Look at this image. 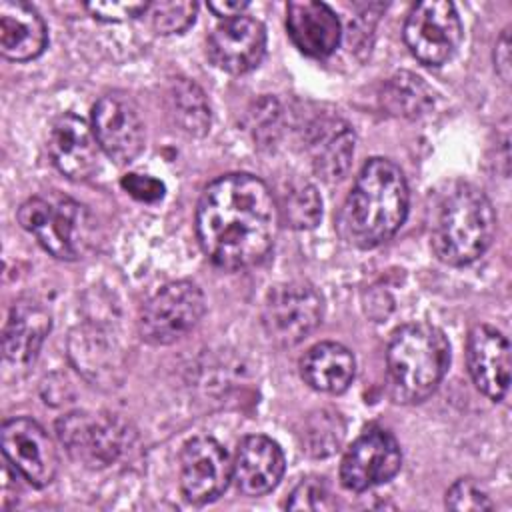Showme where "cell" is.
<instances>
[{
    "mask_svg": "<svg viewBox=\"0 0 512 512\" xmlns=\"http://www.w3.org/2000/svg\"><path fill=\"white\" fill-rule=\"evenodd\" d=\"M462 40V22L452 2L426 0L416 4L404 22V42L426 66H440L452 58Z\"/></svg>",
    "mask_w": 512,
    "mask_h": 512,
    "instance_id": "cell-7",
    "label": "cell"
},
{
    "mask_svg": "<svg viewBox=\"0 0 512 512\" xmlns=\"http://www.w3.org/2000/svg\"><path fill=\"white\" fill-rule=\"evenodd\" d=\"M310 152L314 170L328 182L346 176L352 154H354V134L346 122L340 118H324L310 128Z\"/></svg>",
    "mask_w": 512,
    "mask_h": 512,
    "instance_id": "cell-21",
    "label": "cell"
},
{
    "mask_svg": "<svg viewBox=\"0 0 512 512\" xmlns=\"http://www.w3.org/2000/svg\"><path fill=\"white\" fill-rule=\"evenodd\" d=\"M400 466L402 452L396 438L386 430L372 428L346 450L340 464V480L344 488L364 492L394 478Z\"/></svg>",
    "mask_w": 512,
    "mask_h": 512,
    "instance_id": "cell-10",
    "label": "cell"
},
{
    "mask_svg": "<svg viewBox=\"0 0 512 512\" xmlns=\"http://www.w3.org/2000/svg\"><path fill=\"white\" fill-rule=\"evenodd\" d=\"M46 42V24L30 4L22 0L0 2V52L8 60L36 58Z\"/></svg>",
    "mask_w": 512,
    "mask_h": 512,
    "instance_id": "cell-19",
    "label": "cell"
},
{
    "mask_svg": "<svg viewBox=\"0 0 512 512\" xmlns=\"http://www.w3.org/2000/svg\"><path fill=\"white\" fill-rule=\"evenodd\" d=\"M198 6L194 2H152L148 16L156 32L176 34L184 32L196 18Z\"/></svg>",
    "mask_w": 512,
    "mask_h": 512,
    "instance_id": "cell-26",
    "label": "cell"
},
{
    "mask_svg": "<svg viewBox=\"0 0 512 512\" xmlns=\"http://www.w3.org/2000/svg\"><path fill=\"white\" fill-rule=\"evenodd\" d=\"M408 184L402 170L386 158H370L342 206L338 228L358 248L390 240L408 214Z\"/></svg>",
    "mask_w": 512,
    "mask_h": 512,
    "instance_id": "cell-2",
    "label": "cell"
},
{
    "mask_svg": "<svg viewBox=\"0 0 512 512\" xmlns=\"http://www.w3.org/2000/svg\"><path fill=\"white\" fill-rule=\"evenodd\" d=\"M48 152L54 166L72 180H84L98 168L94 130L74 114H62L54 120L48 136Z\"/></svg>",
    "mask_w": 512,
    "mask_h": 512,
    "instance_id": "cell-16",
    "label": "cell"
},
{
    "mask_svg": "<svg viewBox=\"0 0 512 512\" xmlns=\"http://www.w3.org/2000/svg\"><path fill=\"white\" fill-rule=\"evenodd\" d=\"M446 508L450 510H468V512H482L492 510L494 504L490 502L488 494L480 490L478 484L472 480H458L446 492Z\"/></svg>",
    "mask_w": 512,
    "mask_h": 512,
    "instance_id": "cell-28",
    "label": "cell"
},
{
    "mask_svg": "<svg viewBox=\"0 0 512 512\" xmlns=\"http://www.w3.org/2000/svg\"><path fill=\"white\" fill-rule=\"evenodd\" d=\"M300 374L310 388L340 394L354 378V356L338 342H318L302 356Z\"/></svg>",
    "mask_w": 512,
    "mask_h": 512,
    "instance_id": "cell-22",
    "label": "cell"
},
{
    "mask_svg": "<svg viewBox=\"0 0 512 512\" xmlns=\"http://www.w3.org/2000/svg\"><path fill=\"white\" fill-rule=\"evenodd\" d=\"M204 312L206 300L194 282H170L144 304L138 320L140 336L156 346L172 344L190 334Z\"/></svg>",
    "mask_w": 512,
    "mask_h": 512,
    "instance_id": "cell-6",
    "label": "cell"
},
{
    "mask_svg": "<svg viewBox=\"0 0 512 512\" xmlns=\"http://www.w3.org/2000/svg\"><path fill=\"white\" fill-rule=\"evenodd\" d=\"M266 52V30L250 16L226 18L208 38V56L214 66L230 74L254 70Z\"/></svg>",
    "mask_w": 512,
    "mask_h": 512,
    "instance_id": "cell-14",
    "label": "cell"
},
{
    "mask_svg": "<svg viewBox=\"0 0 512 512\" xmlns=\"http://www.w3.org/2000/svg\"><path fill=\"white\" fill-rule=\"evenodd\" d=\"M322 308L320 294L304 282L274 286L262 312L266 336L282 348L294 346L322 322Z\"/></svg>",
    "mask_w": 512,
    "mask_h": 512,
    "instance_id": "cell-8",
    "label": "cell"
},
{
    "mask_svg": "<svg viewBox=\"0 0 512 512\" xmlns=\"http://www.w3.org/2000/svg\"><path fill=\"white\" fill-rule=\"evenodd\" d=\"M50 312L34 300H18L6 320L2 348L6 360L28 364L36 358L46 334L50 332Z\"/></svg>",
    "mask_w": 512,
    "mask_h": 512,
    "instance_id": "cell-20",
    "label": "cell"
},
{
    "mask_svg": "<svg viewBox=\"0 0 512 512\" xmlns=\"http://www.w3.org/2000/svg\"><path fill=\"white\" fill-rule=\"evenodd\" d=\"M208 8L220 16V18H236V16H242V10L248 8V2H230V0H224V2H208Z\"/></svg>",
    "mask_w": 512,
    "mask_h": 512,
    "instance_id": "cell-32",
    "label": "cell"
},
{
    "mask_svg": "<svg viewBox=\"0 0 512 512\" xmlns=\"http://www.w3.org/2000/svg\"><path fill=\"white\" fill-rule=\"evenodd\" d=\"M450 364L444 332L426 322L396 328L386 350L388 390L400 404L426 400L442 382Z\"/></svg>",
    "mask_w": 512,
    "mask_h": 512,
    "instance_id": "cell-3",
    "label": "cell"
},
{
    "mask_svg": "<svg viewBox=\"0 0 512 512\" xmlns=\"http://www.w3.org/2000/svg\"><path fill=\"white\" fill-rule=\"evenodd\" d=\"M58 438L78 462L102 468L112 464L126 448L128 430L112 416L72 412L58 420Z\"/></svg>",
    "mask_w": 512,
    "mask_h": 512,
    "instance_id": "cell-9",
    "label": "cell"
},
{
    "mask_svg": "<svg viewBox=\"0 0 512 512\" xmlns=\"http://www.w3.org/2000/svg\"><path fill=\"white\" fill-rule=\"evenodd\" d=\"M284 466L280 446L268 436L252 434L238 444L232 476L242 494L262 496L278 486Z\"/></svg>",
    "mask_w": 512,
    "mask_h": 512,
    "instance_id": "cell-18",
    "label": "cell"
},
{
    "mask_svg": "<svg viewBox=\"0 0 512 512\" xmlns=\"http://www.w3.org/2000/svg\"><path fill=\"white\" fill-rule=\"evenodd\" d=\"M92 130L98 146L116 164L134 160L144 146V124L130 100L102 96L92 108Z\"/></svg>",
    "mask_w": 512,
    "mask_h": 512,
    "instance_id": "cell-13",
    "label": "cell"
},
{
    "mask_svg": "<svg viewBox=\"0 0 512 512\" xmlns=\"http://www.w3.org/2000/svg\"><path fill=\"white\" fill-rule=\"evenodd\" d=\"M148 2H92L86 4V10L106 22H120L134 16H142L148 12Z\"/></svg>",
    "mask_w": 512,
    "mask_h": 512,
    "instance_id": "cell-29",
    "label": "cell"
},
{
    "mask_svg": "<svg viewBox=\"0 0 512 512\" xmlns=\"http://www.w3.org/2000/svg\"><path fill=\"white\" fill-rule=\"evenodd\" d=\"M382 102L392 114L412 118L420 116L432 106V92L418 76L400 72L388 80Z\"/></svg>",
    "mask_w": 512,
    "mask_h": 512,
    "instance_id": "cell-24",
    "label": "cell"
},
{
    "mask_svg": "<svg viewBox=\"0 0 512 512\" xmlns=\"http://www.w3.org/2000/svg\"><path fill=\"white\" fill-rule=\"evenodd\" d=\"M2 452L32 486L42 488L56 476L54 442L32 418H10L2 424Z\"/></svg>",
    "mask_w": 512,
    "mask_h": 512,
    "instance_id": "cell-12",
    "label": "cell"
},
{
    "mask_svg": "<svg viewBox=\"0 0 512 512\" xmlns=\"http://www.w3.org/2000/svg\"><path fill=\"white\" fill-rule=\"evenodd\" d=\"M170 114L180 130L192 136H204L210 128V108L204 92L190 80L178 78L168 92Z\"/></svg>",
    "mask_w": 512,
    "mask_h": 512,
    "instance_id": "cell-23",
    "label": "cell"
},
{
    "mask_svg": "<svg viewBox=\"0 0 512 512\" xmlns=\"http://www.w3.org/2000/svg\"><path fill=\"white\" fill-rule=\"evenodd\" d=\"M496 212L488 196L472 184H456L440 200L432 222V250L450 266L480 258L492 244Z\"/></svg>",
    "mask_w": 512,
    "mask_h": 512,
    "instance_id": "cell-4",
    "label": "cell"
},
{
    "mask_svg": "<svg viewBox=\"0 0 512 512\" xmlns=\"http://www.w3.org/2000/svg\"><path fill=\"white\" fill-rule=\"evenodd\" d=\"M282 210L284 220L296 228V230H306L314 228L322 216V200L316 192V188L308 182H298L292 184L282 198Z\"/></svg>",
    "mask_w": 512,
    "mask_h": 512,
    "instance_id": "cell-25",
    "label": "cell"
},
{
    "mask_svg": "<svg viewBox=\"0 0 512 512\" xmlns=\"http://www.w3.org/2000/svg\"><path fill=\"white\" fill-rule=\"evenodd\" d=\"M196 232L206 256L220 268L260 264L278 234V206L268 186L252 174L216 178L200 196Z\"/></svg>",
    "mask_w": 512,
    "mask_h": 512,
    "instance_id": "cell-1",
    "label": "cell"
},
{
    "mask_svg": "<svg viewBox=\"0 0 512 512\" xmlns=\"http://www.w3.org/2000/svg\"><path fill=\"white\" fill-rule=\"evenodd\" d=\"M286 28L294 46L312 58L330 56L342 36L338 16L330 6L316 0L288 2Z\"/></svg>",
    "mask_w": 512,
    "mask_h": 512,
    "instance_id": "cell-17",
    "label": "cell"
},
{
    "mask_svg": "<svg viewBox=\"0 0 512 512\" xmlns=\"http://www.w3.org/2000/svg\"><path fill=\"white\" fill-rule=\"evenodd\" d=\"M18 222L40 246L60 260H78L94 236V220L80 202L50 192L28 198L18 208Z\"/></svg>",
    "mask_w": 512,
    "mask_h": 512,
    "instance_id": "cell-5",
    "label": "cell"
},
{
    "mask_svg": "<svg viewBox=\"0 0 512 512\" xmlns=\"http://www.w3.org/2000/svg\"><path fill=\"white\" fill-rule=\"evenodd\" d=\"M288 510H332L334 502L330 498L328 486L318 478H306L302 480L294 492L290 494V500L286 502Z\"/></svg>",
    "mask_w": 512,
    "mask_h": 512,
    "instance_id": "cell-27",
    "label": "cell"
},
{
    "mask_svg": "<svg viewBox=\"0 0 512 512\" xmlns=\"http://www.w3.org/2000/svg\"><path fill=\"white\" fill-rule=\"evenodd\" d=\"M232 462L224 446L210 436L188 440L180 454V490L192 504L216 500L230 484Z\"/></svg>",
    "mask_w": 512,
    "mask_h": 512,
    "instance_id": "cell-11",
    "label": "cell"
},
{
    "mask_svg": "<svg viewBox=\"0 0 512 512\" xmlns=\"http://www.w3.org/2000/svg\"><path fill=\"white\" fill-rule=\"evenodd\" d=\"M466 364L476 388L492 400H500L510 384V344L506 336L478 324L470 330L466 342Z\"/></svg>",
    "mask_w": 512,
    "mask_h": 512,
    "instance_id": "cell-15",
    "label": "cell"
},
{
    "mask_svg": "<svg viewBox=\"0 0 512 512\" xmlns=\"http://www.w3.org/2000/svg\"><path fill=\"white\" fill-rule=\"evenodd\" d=\"M122 188L140 202H156L164 196V184L160 180L136 172L122 178Z\"/></svg>",
    "mask_w": 512,
    "mask_h": 512,
    "instance_id": "cell-30",
    "label": "cell"
},
{
    "mask_svg": "<svg viewBox=\"0 0 512 512\" xmlns=\"http://www.w3.org/2000/svg\"><path fill=\"white\" fill-rule=\"evenodd\" d=\"M494 62H496V72L504 82L510 80V34L508 30L502 32L500 40L496 42L494 50Z\"/></svg>",
    "mask_w": 512,
    "mask_h": 512,
    "instance_id": "cell-31",
    "label": "cell"
}]
</instances>
